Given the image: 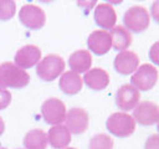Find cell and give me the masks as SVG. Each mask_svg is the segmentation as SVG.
Here are the masks:
<instances>
[{"label":"cell","mask_w":159,"mask_h":149,"mask_svg":"<svg viewBox=\"0 0 159 149\" xmlns=\"http://www.w3.org/2000/svg\"><path fill=\"white\" fill-rule=\"evenodd\" d=\"M30 82V74L12 62L0 63V87L22 88Z\"/></svg>","instance_id":"cell-1"},{"label":"cell","mask_w":159,"mask_h":149,"mask_svg":"<svg viewBox=\"0 0 159 149\" xmlns=\"http://www.w3.org/2000/svg\"><path fill=\"white\" fill-rule=\"evenodd\" d=\"M106 127L108 132L114 137L127 138L134 133L135 120L130 114L125 112H116L108 117L106 122Z\"/></svg>","instance_id":"cell-2"},{"label":"cell","mask_w":159,"mask_h":149,"mask_svg":"<svg viewBox=\"0 0 159 149\" xmlns=\"http://www.w3.org/2000/svg\"><path fill=\"white\" fill-rule=\"evenodd\" d=\"M65 70V61L61 56L56 53H50L40 60L36 66V73L40 79L45 82H51L60 77Z\"/></svg>","instance_id":"cell-3"},{"label":"cell","mask_w":159,"mask_h":149,"mask_svg":"<svg viewBox=\"0 0 159 149\" xmlns=\"http://www.w3.org/2000/svg\"><path fill=\"white\" fill-rule=\"evenodd\" d=\"M123 24L124 27L129 32H143L149 27L150 24V15L148 10L143 6L134 5L129 7L123 15Z\"/></svg>","instance_id":"cell-4"},{"label":"cell","mask_w":159,"mask_h":149,"mask_svg":"<svg viewBox=\"0 0 159 149\" xmlns=\"http://www.w3.org/2000/svg\"><path fill=\"white\" fill-rule=\"evenodd\" d=\"M158 70L150 63L140 65L135 72L132 74L130 84L135 87L138 91H149L152 89L158 81Z\"/></svg>","instance_id":"cell-5"},{"label":"cell","mask_w":159,"mask_h":149,"mask_svg":"<svg viewBox=\"0 0 159 149\" xmlns=\"http://www.w3.org/2000/svg\"><path fill=\"white\" fill-rule=\"evenodd\" d=\"M66 106L58 98H48L41 106V115L43 120L50 125L62 124L66 119Z\"/></svg>","instance_id":"cell-6"},{"label":"cell","mask_w":159,"mask_h":149,"mask_svg":"<svg viewBox=\"0 0 159 149\" xmlns=\"http://www.w3.org/2000/svg\"><path fill=\"white\" fill-rule=\"evenodd\" d=\"M19 20L30 30H40L46 22V15L41 7L34 4H26L19 11Z\"/></svg>","instance_id":"cell-7"},{"label":"cell","mask_w":159,"mask_h":149,"mask_svg":"<svg viewBox=\"0 0 159 149\" xmlns=\"http://www.w3.org/2000/svg\"><path fill=\"white\" fill-rule=\"evenodd\" d=\"M132 117L134 118L135 123H139L140 125H144V127L153 125L158 122L159 107H158V104L149 102V101L139 102L137 104V107L133 109Z\"/></svg>","instance_id":"cell-8"},{"label":"cell","mask_w":159,"mask_h":149,"mask_svg":"<svg viewBox=\"0 0 159 149\" xmlns=\"http://www.w3.org/2000/svg\"><path fill=\"white\" fill-rule=\"evenodd\" d=\"M65 123L71 134H82L88 128L89 117L86 109L73 107L67 112Z\"/></svg>","instance_id":"cell-9"},{"label":"cell","mask_w":159,"mask_h":149,"mask_svg":"<svg viewBox=\"0 0 159 149\" xmlns=\"http://www.w3.org/2000/svg\"><path fill=\"white\" fill-rule=\"evenodd\" d=\"M139 99H140L139 91L135 87H133L130 83L120 86L116 93V104L123 112L134 109L139 103Z\"/></svg>","instance_id":"cell-10"},{"label":"cell","mask_w":159,"mask_h":149,"mask_svg":"<svg viewBox=\"0 0 159 149\" xmlns=\"http://www.w3.org/2000/svg\"><path fill=\"white\" fill-rule=\"evenodd\" d=\"M41 60V50L35 45H25L19 48L14 57V63L22 68H31L37 65Z\"/></svg>","instance_id":"cell-11"},{"label":"cell","mask_w":159,"mask_h":149,"mask_svg":"<svg viewBox=\"0 0 159 149\" xmlns=\"http://www.w3.org/2000/svg\"><path fill=\"white\" fill-rule=\"evenodd\" d=\"M113 67L118 73L123 76L132 74L139 67V57L133 51H129V50L122 51L114 57Z\"/></svg>","instance_id":"cell-12"},{"label":"cell","mask_w":159,"mask_h":149,"mask_svg":"<svg viewBox=\"0 0 159 149\" xmlns=\"http://www.w3.org/2000/svg\"><path fill=\"white\" fill-rule=\"evenodd\" d=\"M87 46L88 50L97 56L106 55L112 47V40L109 32L104 30H96L91 32L87 38Z\"/></svg>","instance_id":"cell-13"},{"label":"cell","mask_w":159,"mask_h":149,"mask_svg":"<svg viewBox=\"0 0 159 149\" xmlns=\"http://www.w3.org/2000/svg\"><path fill=\"white\" fill-rule=\"evenodd\" d=\"M94 22L106 30H112L116 26V21H117V14L113 9V6L108 2H99L97 4L96 9H94Z\"/></svg>","instance_id":"cell-14"},{"label":"cell","mask_w":159,"mask_h":149,"mask_svg":"<svg viewBox=\"0 0 159 149\" xmlns=\"http://www.w3.org/2000/svg\"><path fill=\"white\" fill-rule=\"evenodd\" d=\"M82 81L88 88L93 91H102L109 84V74L106 70L101 67H94L84 73Z\"/></svg>","instance_id":"cell-15"},{"label":"cell","mask_w":159,"mask_h":149,"mask_svg":"<svg viewBox=\"0 0 159 149\" xmlns=\"http://www.w3.org/2000/svg\"><path fill=\"white\" fill-rule=\"evenodd\" d=\"M46 134L47 140L53 149H65L71 143V133L63 124L51 127Z\"/></svg>","instance_id":"cell-16"},{"label":"cell","mask_w":159,"mask_h":149,"mask_svg":"<svg viewBox=\"0 0 159 149\" xmlns=\"http://www.w3.org/2000/svg\"><path fill=\"white\" fill-rule=\"evenodd\" d=\"M68 66L72 72L86 73L92 66V55L87 50H77L68 57Z\"/></svg>","instance_id":"cell-17"},{"label":"cell","mask_w":159,"mask_h":149,"mask_svg":"<svg viewBox=\"0 0 159 149\" xmlns=\"http://www.w3.org/2000/svg\"><path fill=\"white\" fill-rule=\"evenodd\" d=\"M83 86V81L82 77L72 71H66L61 74L60 79H58V87L60 89L68 96H73L77 94Z\"/></svg>","instance_id":"cell-18"},{"label":"cell","mask_w":159,"mask_h":149,"mask_svg":"<svg viewBox=\"0 0 159 149\" xmlns=\"http://www.w3.org/2000/svg\"><path fill=\"white\" fill-rule=\"evenodd\" d=\"M109 36L112 40V47L119 52L125 51L132 45V35L124 26H114L109 31Z\"/></svg>","instance_id":"cell-19"},{"label":"cell","mask_w":159,"mask_h":149,"mask_svg":"<svg viewBox=\"0 0 159 149\" xmlns=\"http://www.w3.org/2000/svg\"><path fill=\"white\" fill-rule=\"evenodd\" d=\"M22 143L25 149H46L48 144L47 134L42 129H32L25 134Z\"/></svg>","instance_id":"cell-20"},{"label":"cell","mask_w":159,"mask_h":149,"mask_svg":"<svg viewBox=\"0 0 159 149\" xmlns=\"http://www.w3.org/2000/svg\"><path fill=\"white\" fill-rule=\"evenodd\" d=\"M113 139L104 133H98L89 139L88 149H113Z\"/></svg>","instance_id":"cell-21"},{"label":"cell","mask_w":159,"mask_h":149,"mask_svg":"<svg viewBox=\"0 0 159 149\" xmlns=\"http://www.w3.org/2000/svg\"><path fill=\"white\" fill-rule=\"evenodd\" d=\"M16 11V2L14 0H0V20L6 21L14 17Z\"/></svg>","instance_id":"cell-22"},{"label":"cell","mask_w":159,"mask_h":149,"mask_svg":"<svg viewBox=\"0 0 159 149\" xmlns=\"http://www.w3.org/2000/svg\"><path fill=\"white\" fill-rule=\"evenodd\" d=\"M10 103H11V93L7 89L0 87V111L7 108Z\"/></svg>","instance_id":"cell-23"},{"label":"cell","mask_w":159,"mask_h":149,"mask_svg":"<svg viewBox=\"0 0 159 149\" xmlns=\"http://www.w3.org/2000/svg\"><path fill=\"white\" fill-rule=\"evenodd\" d=\"M149 60L154 65L159 66V41L154 42L152 47L149 48Z\"/></svg>","instance_id":"cell-24"},{"label":"cell","mask_w":159,"mask_h":149,"mask_svg":"<svg viewBox=\"0 0 159 149\" xmlns=\"http://www.w3.org/2000/svg\"><path fill=\"white\" fill-rule=\"evenodd\" d=\"M144 149H159V134H152L148 137L144 144Z\"/></svg>","instance_id":"cell-25"},{"label":"cell","mask_w":159,"mask_h":149,"mask_svg":"<svg viewBox=\"0 0 159 149\" xmlns=\"http://www.w3.org/2000/svg\"><path fill=\"white\" fill-rule=\"evenodd\" d=\"M150 15H152L153 20H155V22L159 24V0H157V1H154V2L152 4Z\"/></svg>","instance_id":"cell-26"},{"label":"cell","mask_w":159,"mask_h":149,"mask_svg":"<svg viewBox=\"0 0 159 149\" xmlns=\"http://www.w3.org/2000/svg\"><path fill=\"white\" fill-rule=\"evenodd\" d=\"M97 2L96 1H91V2H78V5H81V6H87V7H92V6H94Z\"/></svg>","instance_id":"cell-27"},{"label":"cell","mask_w":159,"mask_h":149,"mask_svg":"<svg viewBox=\"0 0 159 149\" xmlns=\"http://www.w3.org/2000/svg\"><path fill=\"white\" fill-rule=\"evenodd\" d=\"M4 130H5V123H4L2 118L0 117V135L4 133Z\"/></svg>","instance_id":"cell-28"},{"label":"cell","mask_w":159,"mask_h":149,"mask_svg":"<svg viewBox=\"0 0 159 149\" xmlns=\"http://www.w3.org/2000/svg\"><path fill=\"white\" fill-rule=\"evenodd\" d=\"M157 129H158V132H159V118H158V122H157Z\"/></svg>","instance_id":"cell-29"},{"label":"cell","mask_w":159,"mask_h":149,"mask_svg":"<svg viewBox=\"0 0 159 149\" xmlns=\"http://www.w3.org/2000/svg\"><path fill=\"white\" fill-rule=\"evenodd\" d=\"M65 149H76V148H68V147H67V148H65Z\"/></svg>","instance_id":"cell-30"},{"label":"cell","mask_w":159,"mask_h":149,"mask_svg":"<svg viewBox=\"0 0 159 149\" xmlns=\"http://www.w3.org/2000/svg\"><path fill=\"white\" fill-rule=\"evenodd\" d=\"M0 149H6V148H0Z\"/></svg>","instance_id":"cell-31"}]
</instances>
